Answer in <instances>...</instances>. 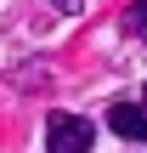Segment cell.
<instances>
[{
    "label": "cell",
    "instance_id": "cell-3",
    "mask_svg": "<svg viewBox=\"0 0 147 153\" xmlns=\"http://www.w3.org/2000/svg\"><path fill=\"white\" fill-rule=\"evenodd\" d=\"M51 11H62V17H74V11H85V0H45Z\"/></svg>",
    "mask_w": 147,
    "mask_h": 153
},
{
    "label": "cell",
    "instance_id": "cell-1",
    "mask_svg": "<svg viewBox=\"0 0 147 153\" xmlns=\"http://www.w3.org/2000/svg\"><path fill=\"white\" fill-rule=\"evenodd\" d=\"M96 148V125L79 114H51L45 119V153H91Z\"/></svg>",
    "mask_w": 147,
    "mask_h": 153
},
{
    "label": "cell",
    "instance_id": "cell-4",
    "mask_svg": "<svg viewBox=\"0 0 147 153\" xmlns=\"http://www.w3.org/2000/svg\"><path fill=\"white\" fill-rule=\"evenodd\" d=\"M130 23H142V28H147V0H142V6H136V17H130Z\"/></svg>",
    "mask_w": 147,
    "mask_h": 153
},
{
    "label": "cell",
    "instance_id": "cell-2",
    "mask_svg": "<svg viewBox=\"0 0 147 153\" xmlns=\"http://www.w3.org/2000/svg\"><path fill=\"white\" fill-rule=\"evenodd\" d=\"M108 125H113V136H125V142H147V108L142 102H113V108H108Z\"/></svg>",
    "mask_w": 147,
    "mask_h": 153
},
{
    "label": "cell",
    "instance_id": "cell-5",
    "mask_svg": "<svg viewBox=\"0 0 147 153\" xmlns=\"http://www.w3.org/2000/svg\"><path fill=\"white\" fill-rule=\"evenodd\" d=\"M142 108H147V102H142Z\"/></svg>",
    "mask_w": 147,
    "mask_h": 153
}]
</instances>
